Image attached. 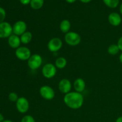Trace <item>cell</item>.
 <instances>
[{
	"label": "cell",
	"instance_id": "cell-29",
	"mask_svg": "<svg viewBox=\"0 0 122 122\" xmlns=\"http://www.w3.org/2000/svg\"><path fill=\"white\" fill-rule=\"evenodd\" d=\"M80 1L83 3H88V2H91L92 0H80Z\"/></svg>",
	"mask_w": 122,
	"mask_h": 122
},
{
	"label": "cell",
	"instance_id": "cell-14",
	"mask_svg": "<svg viewBox=\"0 0 122 122\" xmlns=\"http://www.w3.org/2000/svg\"><path fill=\"white\" fill-rule=\"evenodd\" d=\"M73 85L75 91L82 93V92L84 91L86 88L85 81L82 78H77L74 81Z\"/></svg>",
	"mask_w": 122,
	"mask_h": 122
},
{
	"label": "cell",
	"instance_id": "cell-32",
	"mask_svg": "<svg viewBox=\"0 0 122 122\" xmlns=\"http://www.w3.org/2000/svg\"><path fill=\"white\" fill-rule=\"evenodd\" d=\"M2 122H13L10 120H4Z\"/></svg>",
	"mask_w": 122,
	"mask_h": 122
},
{
	"label": "cell",
	"instance_id": "cell-19",
	"mask_svg": "<svg viewBox=\"0 0 122 122\" xmlns=\"http://www.w3.org/2000/svg\"><path fill=\"white\" fill-rule=\"evenodd\" d=\"M119 51H120V49L117 44H112L108 46L107 49L108 53L112 56H115L117 54Z\"/></svg>",
	"mask_w": 122,
	"mask_h": 122
},
{
	"label": "cell",
	"instance_id": "cell-18",
	"mask_svg": "<svg viewBox=\"0 0 122 122\" xmlns=\"http://www.w3.org/2000/svg\"><path fill=\"white\" fill-rule=\"evenodd\" d=\"M44 3V0H31L30 5L33 10H39L43 7Z\"/></svg>",
	"mask_w": 122,
	"mask_h": 122
},
{
	"label": "cell",
	"instance_id": "cell-13",
	"mask_svg": "<svg viewBox=\"0 0 122 122\" xmlns=\"http://www.w3.org/2000/svg\"><path fill=\"white\" fill-rule=\"evenodd\" d=\"M8 43L11 48L16 50L17 48L20 47L21 42L20 36L12 34L8 38Z\"/></svg>",
	"mask_w": 122,
	"mask_h": 122
},
{
	"label": "cell",
	"instance_id": "cell-7",
	"mask_svg": "<svg viewBox=\"0 0 122 122\" xmlns=\"http://www.w3.org/2000/svg\"><path fill=\"white\" fill-rule=\"evenodd\" d=\"M63 46V41L58 37H54L50 39L48 42L47 47L50 51L52 52H58Z\"/></svg>",
	"mask_w": 122,
	"mask_h": 122
},
{
	"label": "cell",
	"instance_id": "cell-2",
	"mask_svg": "<svg viewBox=\"0 0 122 122\" xmlns=\"http://www.w3.org/2000/svg\"><path fill=\"white\" fill-rule=\"evenodd\" d=\"M64 41L66 44L70 46H77L81 43V36L76 32L70 31L65 34Z\"/></svg>",
	"mask_w": 122,
	"mask_h": 122
},
{
	"label": "cell",
	"instance_id": "cell-25",
	"mask_svg": "<svg viewBox=\"0 0 122 122\" xmlns=\"http://www.w3.org/2000/svg\"><path fill=\"white\" fill-rule=\"evenodd\" d=\"M31 0H20V2L23 5H28L30 3Z\"/></svg>",
	"mask_w": 122,
	"mask_h": 122
},
{
	"label": "cell",
	"instance_id": "cell-10",
	"mask_svg": "<svg viewBox=\"0 0 122 122\" xmlns=\"http://www.w3.org/2000/svg\"><path fill=\"white\" fill-rule=\"evenodd\" d=\"M27 24L22 20L16 21L13 26V33L20 36L27 31Z\"/></svg>",
	"mask_w": 122,
	"mask_h": 122
},
{
	"label": "cell",
	"instance_id": "cell-12",
	"mask_svg": "<svg viewBox=\"0 0 122 122\" xmlns=\"http://www.w3.org/2000/svg\"><path fill=\"white\" fill-rule=\"evenodd\" d=\"M108 20L109 23L113 26H118L121 24L122 19L119 13L113 12L110 13L108 17Z\"/></svg>",
	"mask_w": 122,
	"mask_h": 122
},
{
	"label": "cell",
	"instance_id": "cell-31",
	"mask_svg": "<svg viewBox=\"0 0 122 122\" xmlns=\"http://www.w3.org/2000/svg\"><path fill=\"white\" fill-rule=\"evenodd\" d=\"M120 14H121V15H122V3L121 4V5H120Z\"/></svg>",
	"mask_w": 122,
	"mask_h": 122
},
{
	"label": "cell",
	"instance_id": "cell-20",
	"mask_svg": "<svg viewBox=\"0 0 122 122\" xmlns=\"http://www.w3.org/2000/svg\"><path fill=\"white\" fill-rule=\"evenodd\" d=\"M104 3L110 8H115L119 5V0H102Z\"/></svg>",
	"mask_w": 122,
	"mask_h": 122
},
{
	"label": "cell",
	"instance_id": "cell-28",
	"mask_svg": "<svg viewBox=\"0 0 122 122\" xmlns=\"http://www.w3.org/2000/svg\"><path fill=\"white\" fill-rule=\"evenodd\" d=\"M116 122H122V116L118 117L116 120Z\"/></svg>",
	"mask_w": 122,
	"mask_h": 122
},
{
	"label": "cell",
	"instance_id": "cell-24",
	"mask_svg": "<svg viewBox=\"0 0 122 122\" xmlns=\"http://www.w3.org/2000/svg\"><path fill=\"white\" fill-rule=\"evenodd\" d=\"M117 45L119 46V49H120V51H122V36L121 37H120L117 41Z\"/></svg>",
	"mask_w": 122,
	"mask_h": 122
},
{
	"label": "cell",
	"instance_id": "cell-27",
	"mask_svg": "<svg viewBox=\"0 0 122 122\" xmlns=\"http://www.w3.org/2000/svg\"><path fill=\"white\" fill-rule=\"evenodd\" d=\"M77 1V0H66V2H67L68 3H74L75 2H76V1Z\"/></svg>",
	"mask_w": 122,
	"mask_h": 122
},
{
	"label": "cell",
	"instance_id": "cell-4",
	"mask_svg": "<svg viewBox=\"0 0 122 122\" xmlns=\"http://www.w3.org/2000/svg\"><path fill=\"white\" fill-rule=\"evenodd\" d=\"M39 94L44 100L50 101L55 97V91L53 88L48 85H43L39 89Z\"/></svg>",
	"mask_w": 122,
	"mask_h": 122
},
{
	"label": "cell",
	"instance_id": "cell-26",
	"mask_svg": "<svg viewBox=\"0 0 122 122\" xmlns=\"http://www.w3.org/2000/svg\"><path fill=\"white\" fill-rule=\"evenodd\" d=\"M4 120V118L3 115L1 113H0V122H2Z\"/></svg>",
	"mask_w": 122,
	"mask_h": 122
},
{
	"label": "cell",
	"instance_id": "cell-3",
	"mask_svg": "<svg viewBox=\"0 0 122 122\" xmlns=\"http://www.w3.org/2000/svg\"><path fill=\"white\" fill-rule=\"evenodd\" d=\"M43 59L41 55L34 54L30 56L27 60V65L32 70H35L41 67L42 64Z\"/></svg>",
	"mask_w": 122,
	"mask_h": 122
},
{
	"label": "cell",
	"instance_id": "cell-23",
	"mask_svg": "<svg viewBox=\"0 0 122 122\" xmlns=\"http://www.w3.org/2000/svg\"><path fill=\"white\" fill-rule=\"evenodd\" d=\"M6 17V12L2 7H0V23L4 21Z\"/></svg>",
	"mask_w": 122,
	"mask_h": 122
},
{
	"label": "cell",
	"instance_id": "cell-15",
	"mask_svg": "<svg viewBox=\"0 0 122 122\" xmlns=\"http://www.w3.org/2000/svg\"><path fill=\"white\" fill-rule=\"evenodd\" d=\"M71 23L69 20L64 19L61 21L60 24V29L63 33H67L70 32V28H71Z\"/></svg>",
	"mask_w": 122,
	"mask_h": 122
},
{
	"label": "cell",
	"instance_id": "cell-8",
	"mask_svg": "<svg viewBox=\"0 0 122 122\" xmlns=\"http://www.w3.org/2000/svg\"><path fill=\"white\" fill-rule=\"evenodd\" d=\"M13 33V26L7 21L0 23V38H9Z\"/></svg>",
	"mask_w": 122,
	"mask_h": 122
},
{
	"label": "cell",
	"instance_id": "cell-16",
	"mask_svg": "<svg viewBox=\"0 0 122 122\" xmlns=\"http://www.w3.org/2000/svg\"><path fill=\"white\" fill-rule=\"evenodd\" d=\"M20 40H21V42L22 44H29L32 40V38H33V35L32 33H31L29 31H26V32L21 35L20 36Z\"/></svg>",
	"mask_w": 122,
	"mask_h": 122
},
{
	"label": "cell",
	"instance_id": "cell-21",
	"mask_svg": "<svg viewBox=\"0 0 122 122\" xmlns=\"http://www.w3.org/2000/svg\"><path fill=\"white\" fill-rule=\"evenodd\" d=\"M18 95L15 92H11L8 95V99L11 102H17V101L19 99Z\"/></svg>",
	"mask_w": 122,
	"mask_h": 122
},
{
	"label": "cell",
	"instance_id": "cell-1",
	"mask_svg": "<svg viewBox=\"0 0 122 122\" xmlns=\"http://www.w3.org/2000/svg\"><path fill=\"white\" fill-rule=\"evenodd\" d=\"M63 101L67 107L73 110H77L82 107L84 103V97L82 93L71 91L65 94Z\"/></svg>",
	"mask_w": 122,
	"mask_h": 122
},
{
	"label": "cell",
	"instance_id": "cell-6",
	"mask_svg": "<svg viewBox=\"0 0 122 122\" xmlns=\"http://www.w3.org/2000/svg\"><path fill=\"white\" fill-rule=\"evenodd\" d=\"M15 55L20 60L27 61L32 56V54L29 48L26 46H20L15 50Z\"/></svg>",
	"mask_w": 122,
	"mask_h": 122
},
{
	"label": "cell",
	"instance_id": "cell-30",
	"mask_svg": "<svg viewBox=\"0 0 122 122\" xmlns=\"http://www.w3.org/2000/svg\"><path fill=\"white\" fill-rule=\"evenodd\" d=\"M119 60H120V63L122 64V52L121 53V54L120 55V56H119Z\"/></svg>",
	"mask_w": 122,
	"mask_h": 122
},
{
	"label": "cell",
	"instance_id": "cell-11",
	"mask_svg": "<svg viewBox=\"0 0 122 122\" xmlns=\"http://www.w3.org/2000/svg\"><path fill=\"white\" fill-rule=\"evenodd\" d=\"M72 85L70 80L67 79H63L58 83V89L64 94H67L71 92Z\"/></svg>",
	"mask_w": 122,
	"mask_h": 122
},
{
	"label": "cell",
	"instance_id": "cell-17",
	"mask_svg": "<svg viewBox=\"0 0 122 122\" xmlns=\"http://www.w3.org/2000/svg\"><path fill=\"white\" fill-rule=\"evenodd\" d=\"M67 61L66 58L63 57H60L56 59L55 61V64L57 69H63L66 67Z\"/></svg>",
	"mask_w": 122,
	"mask_h": 122
},
{
	"label": "cell",
	"instance_id": "cell-22",
	"mask_svg": "<svg viewBox=\"0 0 122 122\" xmlns=\"http://www.w3.org/2000/svg\"><path fill=\"white\" fill-rule=\"evenodd\" d=\"M21 122H35L34 117L30 115H26L23 117Z\"/></svg>",
	"mask_w": 122,
	"mask_h": 122
},
{
	"label": "cell",
	"instance_id": "cell-9",
	"mask_svg": "<svg viewBox=\"0 0 122 122\" xmlns=\"http://www.w3.org/2000/svg\"><path fill=\"white\" fill-rule=\"evenodd\" d=\"M16 108L20 113H26L29 109V102L26 98L21 97H19L16 102Z\"/></svg>",
	"mask_w": 122,
	"mask_h": 122
},
{
	"label": "cell",
	"instance_id": "cell-5",
	"mask_svg": "<svg viewBox=\"0 0 122 122\" xmlns=\"http://www.w3.org/2000/svg\"><path fill=\"white\" fill-rule=\"evenodd\" d=\"M57 67L52 63H47L43 66L42 69V75L46 79H51L57 74Z\"/></svg>",
	"mask_w": 122,
	"mask_h": 122
}]
</instances>
